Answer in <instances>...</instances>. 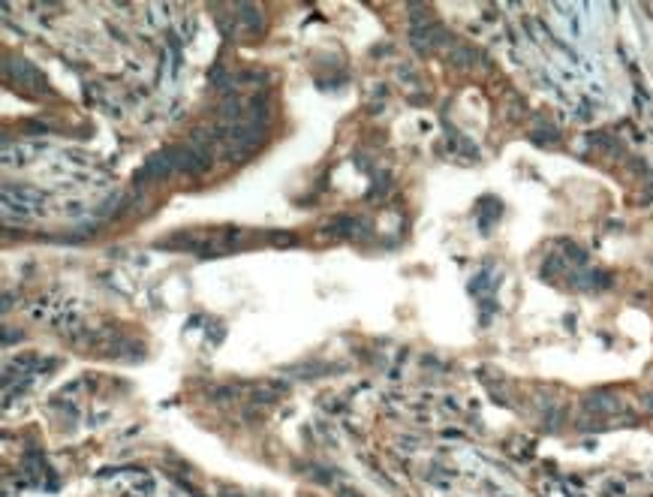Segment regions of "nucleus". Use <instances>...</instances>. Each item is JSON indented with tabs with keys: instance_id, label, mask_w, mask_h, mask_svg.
I'll list each match as a JSON object with an SVG mask.
<instances>
[{
	"instance_id": "nucleus-2",
	"label": "nucleus",
	"mask_w": 653,
	"mask_h": 497,
	"mask_svg": "<svg viewBox=\"0 0 653 497\" xmlns=\"http://www.w3.org/2000/svg\"><path fill=\"white\" fill-rule=\"evenodd\" d=\"M27 217H31V214H27V205H22V202H9V199H3V220L6 223H24L27 220Z\"/></svg>"
},
{
	"instance_id": "nucleus-1",
	"label": "nucleus",
	"mask_w": 653,
	"mask_h": 497,
	"mask_svg": "<svg viewBox=\"0 0 653 497\" xmlns=\"http://www.w3.org/2000/svg\"><path fill=\"white\" fill-rule=\"evenodd\" d=\"M479 60V54L473 45H452V51H449V63L455 70H473V63Z\"/></svg>"
}]
</instances>
